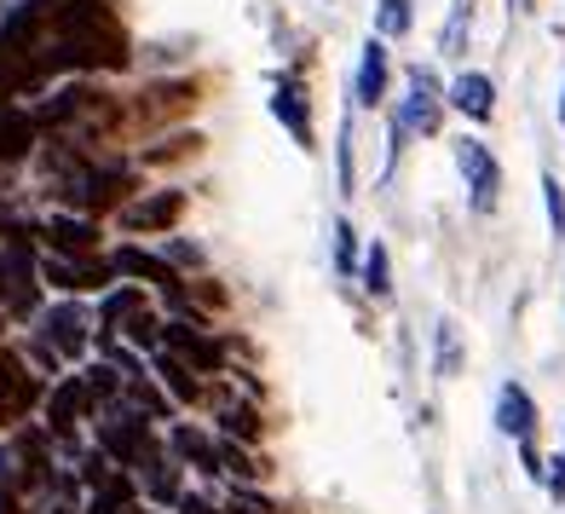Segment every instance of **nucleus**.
I'll list each match as a JSON object with an SVG mask.
<instances>
[{
	"mask_svg": "<svg viewBox=\"0 0 565 514\" xmlns=\"http://www.w3.org/2000/svg\"><path fill=\"white\" fill-rule=\"evenodd\" d=\"M82 410H87V388H82V381H64V388L46 399V422H53V433H70Z\"/></svg>",
	"mask_w": 565,
	"mask_h": 514,
	"instance_id": "obj_19",
	"label": "nucleus"
},
{
	"mask_svg": "<svg viewBox=\"0 0 565 514\" xmlns=\"http://www.w3.org/2000/svg\"><path fill=\"white\" fill-rule=\"evenodd\" d=\"M450 105L461 111V116H473V122H491V111H497V87H491V75H456L450 82Z\"/></svg>",
	"mask_w": 565,
	"mask_h": 514,
	"instance_id": "obj_6",
	"label": "nucleus"
},
{
	"mask_svg": "<svg viewBox=\"0 0 565 514\" xmlns=\"http://www.w3.org/2000/svg\"><path fill=\"white\" fill-rule=\"evenodd\" d=\"M134 306H145V295H139V290H121V295H110V301H105V324H121L127 313H134Z\"/></svg>",
	"mask_w": 565,
	"mask_h": 514,
	"instance_id": "obj_29",
	"label": "nucleus"
},
{
	"mask_svg": "<svg viewBox=\"0 0 565 514\" xmlns=\"http://www.w3.org/2000/svg\"><path fill=\"white\" fill-rule=\"evenodd\" d=\"M127 191V174L121 168H105V174H82V179H75V186H70V197L75 202H82V209H110V202Z\"/></svg>",
	"mask_w": 565,
	"mask_h": 514,
	"instance_id": "obj_11",
	"label": "nucleus"
},
{
	"mask_svg": "<svg viewBox=\"0 0 565 514\" xmlns=\"http://www.w3.org/2000/svg\"><path fill=\"white\" fill-rule=\"evenodd\" d=\"M179 514H214V508L202 503V497H185V503H179Z\"/></svg>",
	"mask_w": 565,
	"mask_h": 514,
	"instance_id": "obj_32",
	"label": "nucleus"
},
{
	"mask_svg": "<svg viewBox=\"0 0 565 514\" xmlns=\"http://www.w3.org/2000/svg\"><path fill=\"white\" fill-rule=\"evenodd\" d=\"M30 145H35V122L30 116H0V162L30 157Z\"/></svg>",
	"mask_w": 565,
	"mask_h": 514,
	"instance_id": "obj_20",
	"label": "nucleus"
},
{
	"mask_svg": "<svg viewBox=\"0 0 565 514\" xmlns=\"http://www.w3.org/2000/svg\"><path fill=\"white\" fill-rule=\"evenodd\" d=\"M0 469H7V451H0Z\"/></svg>",
	"mask_w": 565,
	"mask_h": 514,
	"instance_id": "obj_37",
	"label": "nucleus"
},
{
	"mask_svg": "<svg viewBox=\"0 0 565 514\" xmlns=\"http://www.w3.org/2000/svg\"><path fill=\"white\" fill-rule=\"evenodd\" d=\"M559 122H565V98H559Z\"/></svg>",
	"mask_w": 565,
	"mask_h": 514,
	"instance_id": "obj_36",
	"label": "nucleus"
},
{
	"mask_svg": "<svg viewBox=\"0 0 565 514\" xmlns=\"http://www.w3.org/2000/svg\"><path fill=\"white\" fill-rule=\"evenodd\" d=\"M127 508H134V485L121 474H105L98 480V497H93V514H127Z\"/></svg>",
	"mask_w": 565,
	"mask_h": 514,
	"instance_id": "obj_21",
	"label": "nucleus"
},
{
	"mask_svg": "<svg viewBox=\"0 0 565 514\" xmlns=\"http://www.w3.org/2000/svg\"><path fill=\"white\" fill-rule=\"evenodd\" d=\"M110 277L105 261H46V284H58V290H98Z\"/></svg>",
	"mask_w": 565,
	"mask_h": 514,
	"instance_id": "obj_13",
	"label": "nucleus"
},
{
	"mask_svg": "<svg viewBox=\"0 0 565 514\" xmlns=\"http://www.w3.org/2000/svg\"><path fill=\"white\" fill-rule=\"evenodd\" d=\"M46 514H75V508H46Z\"/></svg>",
	"mask_w": 565,
	"mask_h": 514,
	"instance_id": "obj_35",
	"label": "nucleus"
},
{
	"mask_svg": "<svg viewBox=\"0 0 565 514\" xmlns=\"http://www.w3.org/2000/svg\"><path fill=\"white\" fill-rule=\"evenodd\" d=\"M387 249H381V243H370V254H364V284L375 290V295H393V284H387Z\"/></svg>",
	"mask_w": 565,
	"mask_h": 514,
	"instance_id": "obj_22",
	"label": "nucleus"
},
{
	"mask_svg": "<svg viewBox=\"0 0 565 514\" xmlns=\"http://www.w3.org/2000/svg\"><path fill=\"white\" fill-rule=\"evenodd\" d=\"M105 451L121 457V462H145V422H139V417L105 422Z\"/></svg>",
	"mask_w": 565,
	"mask_h": 514,
	"instance_id": "obj_16",
	"label": "nucleus"
},
{
	"mask_svg": "<svg viewBox=\"0 0 565 514\" xmlns=\"http://www.w3.org/2000/svg\"><path fill=\"white\" fill-rule=\"evenodd\" d=\"M409 30V0H381V35H404Z\"/></svg>",
	"mask_w": 565,
	"mask_h": 514,
	"instance_id": "obj_26",
	"label": "nucleus"
},
{
	"mask_svg": "<svg viewBox=\"0 0 565 514\" xmlns=\"http://www.w3.org/2000/svg\"><path fill=\"white\" fill-rule=\"evenodd\" d=\"M41 329H46V347L53 353H82L87 347V313L82 306H53Z\"/></svg>",
	"mask_w": 565,
	"mask_h": 514,
	"instance_id": "obj_8",
	"label": "nucleus"
},
{
	"mask_svg": "<svg viewBox=\"0 0 565 514\" xmlns=\"http://www.w3.org/2000/svg\"><path fill=\"white\" fill-rule=\"evenodd\" d=\"M162 376H168V388L179 394V399H196L202 388H196V381H191V370L185 365H179V358H162Z\"/></svg>",
	"mask_w": 565,
	"mask_h": 514,
	"instance_id": "obj_27",
	"label": "nucleus"
},
{
	"mask_svg": "<svg viewBox=\"0 0 565 514\" xmlns=\"http://www.w3.org/2000/svg\"><path fill=\"white\" fill-rule=\"evenodd\" d=\"M0 514H18V497L12 492H0Z\"/></svg>",
	"mask_w": 565,
	"mask_h": 514,
	"instance_id": "obj_33",
	"label": "nucleus"
},
{
	"mask_svg": "<svg viewBox=\"0 0 565 514\" xmlns=\"http://www.w3.org/2000/svg\"><path fill=\"white\" fill-rule=\"evenodd\" d=\"M127 336H134V347H157L162 342V324L145 313V306H134V313H127Z\"/></svg>",
	"mask_w": 565,
	"mask_h": 514,
	"instance_id": "obj_23",
	"label": "nucleus"
},
{
	"mask_svg": "<svg viewBox=\"0 0 565 514\" xmlns=\"http://www.w3.org/2000/svg\"><path fill=\"white\" fill-rule=\"evenodd\" d=\"M35 266H30V249L12 243L7 254H0V295H12V313H30L35 306Z\"/></svg>",
	"mask_w": 565,
	"mask_h": 514,
	"instance_id": "obj_4",
	"label": "nucleus"
},
{
	"mask_svg": "<svg viewBox=\"0 0 565 514\" xmlns=\"http://www.w3.org/2000/svg\"><path fill=\"white\" fill-rule=\"evenodd\" d=\"M335 249H341V266H352V231L335 225Z\"/></svg>",
	"mask_w": 565,
	"mask_h": 514,
	"instance_id": "obj_31",
	"label": "nucleus"
},
{
	"mask_svg": "<svg viewBox=\"0 0 565 514\" xmlns=\"http://www.w3.org/2000/svg\"><path fill=\"white\" fill-rule=\"evenodd\" d=\"M179 209H185V197L179 191H157V197H145V202H134L121 220L134 225V231H168L173 220H179Z\"/></svg>",
	"mask_w": 565,
	"mask_h": 514,
	"instance_id": "obj_10",
	"label": "nucleus"
},
{
	"mask_svg": "<svg viewBox=\"0 0 565 514\" xmlns=\"http://www.w3.org/2000/svg\"><path fill=\"white\" fill-rule=\"evenodd\" d=\"M110 272H121V277H150L157 290H168V295L179 301V272H173L168 261H157V254H145V249H121L116 261H110Z\"/></svg>",
	"mask_w": 565,
	"mask_h": 514,
	"instance_id": "obj_7",
	"label": "nucleus"
},
{
	"mask_svg": "<svg viewBox=\"0 0 565 514\" xmlns=\"http://www.w3.org/2000/svg\"><path fill=\"white\" fill-rule=\"evenodd\" d=\"M387 93V46L370 41L364 46V64H358V105H375Z\"/></svg>",
	"mask_w": 565,
	"mask_h": 514,
	"instance_id": "obj_17",
	"label": "nucleus"
},
{
	"mask_svg": "<svg viewBox=\"0 0 565 514\" xmlns=\"http://www.w3.org/2000/svg\"><path fill=\"white\" fill-rule=\"evenodd\" d=\"M93 238H98V231H93L87 220H70V214L46 220V243L64 249V254H93Z\"/></svg>",
	"mask_w": 565,
	"mask_h": 514,
	"instance_id": "obj_18",
	"label": "nucleus"
},
{
	"mask_svg": "<svg viewBox=\"0 0 565 514\" xmlns=\"http://www.w3.org/2000/svg\"><path fill=\"white\" fill-rule=\"evenodd\" d=\"M82 388H87V399H110V394L121 388V381H116V370H110V365H98V370H87Z\"/></svg>",
	"mask_w": 565,
	"mask_h": 514,
	"instance_id": "obj_28",
	"label": "nucleus"
},
{
	"mask_svg": "<svg viewBox=\"0 0 565 514\" xmlns=\"http://www.w3.org/2000/svg\"><path fill=\"white\" fill-rule=\"evenodd\" d=\"M225 433H243V440H254V433H260V417H254L248 405H225Z\"/></svg>",
	"mask_w": 565,
	"mask_h": 514,
	"instance_id": "obj_24",
	"label": "nucleus"
},
{
	"mask_svg": "<svg viewBox=\"0 0 565 514\" xmlns=\"http://www.w3.org/2000/svg\"><path fill=\"white\" fill-rule=\"evenodd\" d=\"M497 428L502 433H513V440H531V428H536V405H531V394L525 388H502V399H497Z\"/></svg>",
	"mask_w": 565,
	"mask_h": 514,
	"instance_id": "obj_12",
	"label": "nucleus"
},
{
	"mask_svg": "<svg viewBox=\"0 0 565 514\" xmlns=\"http://www.w3.org/2000/svg\"><path fill=\"white\" fill-rule=\"evenodd\" d=\"M35 394H41L35 376L23 370L12 353H0V417H23V410L35 405Z\"/></svg>",
	"mask_w": 565,
	"mask_h": 514,
	"instance_id": "obj_5",
	"label": "nucleus"
},
{
	"mask_svg": "<svg viewBox=\"0 0 565 514\" xmlns=\"http://www.w3.org/2000/svg\"><path fill=\"white\" fill-rule=\"evenodd\" d=\"M173 445H179V451H185V457H196V462H202V469H214V445H209V440H202V433H191V428H179V433H173Z\"/></svg>",
	"mask_w": 565,
	"mask_h": 514,
	"instance_id": "obj_25",
	"label": "nucleus"
},
{
	"mask_svg": "<svg viewBox=\"0 0 565 514\" xmlns=\"http://www.w3.org/2000/svg\"><path fill=\"white\" fill-rule=\"evenodd\" d=\"M554 492L565 497V462H559V474H554Z\"/></svg>",
	"mask_w": 565,
	"mask_h": 514,
	"instance_id": "obj_34",
	"label": "nucleus"
},
{
	"mask_svg": "<svg viewBox=\"0 0 565 514\" xmlns=\"http://www.w3.org/2000/svg\"><path fill=\"white\" fill-rule=\"evenodd\" d=\"M162 336H168V347H173V353H185L191 365H202V370H214L220 358H225V353H220V342H209V336H196V324H185V318H179V324H168Z\"/></svg>",
	"mask_w": 565,
	"mask_h": 514,
	"instance_id": "obj_14",
	"label": "nucleus"
},
{
	"mask_svg": "<svg viewBox=\"0 0 565 514\" xmlns=\"http://www.w3.org/2000/svg\"><path fill=\"white\" fill-rule=\"evenodd\" d=\"M35 82H46V70H41V59H35V46H18V41L0 35V111H7L18 93H30Z\"/></svg>",
	"mask_w": 565,
	"mask_h": 514,
	"instance_id": "obj_3",
	"label": "nucleus"
},
{
	"mask_svg": "<svg viewBox=\"0 0 565 514\" xmlns=\"http://www.w3.org/2000/svg\"><path fill=\"white\" fill-rule=\"evenodd\" d=\"M456 162H461V179H468V191H473V209L491 214V209H497V191H502L497 157H491L479 139H461V145H456Z\"/></svg>",
	"mask_w": 565,
	"mask_h": 514,
	"instance_id": "obj_2",
	"label": "nucleus"
},
{
	"mask_svg": "<svg viewBox=\"0 0 565 514\" xmlns=\"http://www.w3.org/2000/svg\"><path fill=\"white\" fill-rule=\"evenodd\" d=\"M404 127H422V134H433L439 127V98H433V82L427 70L409 75V105H404Z\"/></svg>",
	"mask_w": 565,
	"mask_h": 514,
	"instance_id": "obj_15",
	"label": "nucleus"
},
{
	"mask_svg": "<svg viewBox=\"0 0 565 514\" xmlns=\"http://www.w3.org/2000/svg\"><path fill=\"white\" fill-rule=\"evenodd\" d=\"M543 191H548V220H554V231H565V191H559L554 174L543 179Z\"/></svg>",
	"mask_w": 565,
	"mask_h": 514,
	"instance_id": "obj_30",
	"label": "nucleus"
},
{
	"mask_svg": "<svg viewBox=\"0 0 565 514\" xmlns=\"http://www.w3.org/2000/svg\"><path fill=\"white\" fill-rule=\"evenodd\" d=\"M271 111H277V122H289L295 145H306V150H312V111H306V93H300V82H295V75H289V82H277Z\"/></svg>",
	"mask_w": 565,
	"mask_h": 514,
	"instance_id": "obj_9",
	"label": "nucleus"
},
{
	"mask_svg": "<svg viewBox=\"0 0 565 514\" xmlns=\"http://www.w3.org/2000/svg\"><path fill=\"white\" fill-rule=\"evenodd\" d=\"M35 41V59L41 70H121L127 64V35L116 12L105 0H64V7H46V23H41Z\"/></svg>",
	"mask_w": 565,
	"mask_h": 514,
	"instance_id": "obj_1",
	"label": "nucleus"
}]
</instances>
